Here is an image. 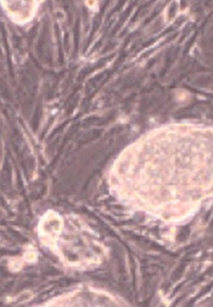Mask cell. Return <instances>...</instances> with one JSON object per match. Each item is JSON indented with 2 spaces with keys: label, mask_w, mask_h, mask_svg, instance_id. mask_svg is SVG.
Masks as SVG:
<instances>
[{
  "label": "cell",
  "mask_w": 213,
  "mask_h": 307,
  "mask_svg": "<svg viewBox=\"0 0 213 307\" xmlns=\"http://www.w3.org/2000/svg\"><path fill=\"white\" fill-rule=\"evenodd\" d=\"M207 274H209V275H212L213 274V268H210L209 270L208 271H207Z\"/></svg>",
  "instance_id": "obj_3"
},
{
  "label": "cell",
  "mask_w": 213,
  "mask_h": 307,
  "mask_svg": "<svg viewBox=\"0 0 213 307\" xmlns=\"http://www.w3.org/2000/svg\"><path fill=\"white\" fill-rule=\"evenodd\" d=\"M185 265H186V263H185V262H183V263L181 264V265L179 266V268H177L175 271H174V274H173V276H172V279L174 281V282L177 280H178V279H180L181 276H182V273H183V272H184V270H185Z\"/></svg>",
  "instance_id": "obj_1"
},
{
  "label": "cell",
  "mask_w": 213,
  "mask_h": 307,
  "mask_svg": "<svg viewBox=\"0 0 213 307\" xmlns=\"http://www.w3.org/2000/svg\"><path fill=\"white\" fill-rule=\"evenodd\" d=\"M212 286V285H210L209 286L206 287L205 288H204V289L202 290V291H201V294H200V295H198V298H199L200 296H203V295H205L206 293H207V292H209V291H210V289H211Z\"/></svg>",
  "instance_id": "obj_2"
}]
</instances>
